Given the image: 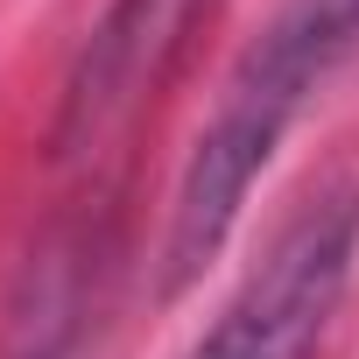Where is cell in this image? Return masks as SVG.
<instances>
[{"label":"cell","instance_id":"obj_1","mask_svg":"<svg viewBox=\"0 0 359 359\" xmlns=\"http://www.w3.org/2000/svg\"><path fill=\"white\" fill-rule=\"evenodd\" d=\"M359 50V0H282V15L247 43L233 64L212 120L198 127V148L184 162V184L169 205V240H162V289L176 296L205 275V261L226 247L240 226L247 191L275 162L282 134L310 106V92Z\"/></svg>","mask_w":359,"mask_h":359},{"label":"cell","instance_id":"obj_2","mask_svg":"<svg viewBox=\"0 0 359 359\" xmlns=\"http://www.w3.org/2000/svg\"><path fill=\"white\" fill-rule=\"evenodd\" d=\"M359 268V184L317 191L184 359H310Z\"/></svg>","mask_w":359,"mask_h":359},{"label":"cell","instance_id":"obj_3","mask_svg":"<svg viewBox=\"0 0 359 359\" xmlns=\"http://www.w3.org/2000/svg\"><path fill=\"white\" fill-rule=\"evenodd\" d=\"M198 15L205 0H113L64 85L57 162H99L134 134L141 106L162 92V78L184 57Z\"/></svg>","mask_w":359,"mask_h":359}]
</instances>
